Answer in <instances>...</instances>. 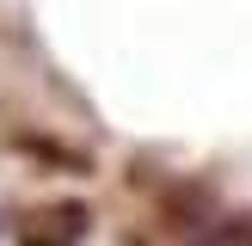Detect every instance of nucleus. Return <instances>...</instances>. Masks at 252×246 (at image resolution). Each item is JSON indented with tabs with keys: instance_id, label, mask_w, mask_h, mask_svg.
Listing matches in <instances>:
<instances>
[{
	"instance_id": "nucleus-1",
	"label": "nucleus",
	"mask_w": 252,
	"mask_h": 246,
	"mask_svg": "<svg viewBox=\"0 0 252 246\" xmlns=\"http://www.w3.org/2000/svg\"><path fill=\"white\" fill-rule=\"evenodd\" d=\"M6 228H12V221H0V234H6Z\"/></svg>"
}]
</instances>
